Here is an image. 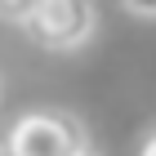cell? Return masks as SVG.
Masks as SVG:
<instances>
[{"instance_id": "obj_1", "label": "cell", "mask_w": 156, "mask_h": 156, "mask_svg": "<svg viewBox=\"0 0 156 156\" xmlns=\"http://www.w3.org/2000/svg\"><path fill=\"white\" fill-rule=\"evenodd\" d=\"M5 152L9 156H85V125L76 112H58V107L23 112L5 138Z\"/></svg>"}, {"instance_id": "obj_2", "label": "cell", "mask_w": 156, "mask_h": 156, "mask_svg": "<svg viewBox=\"0 0 156 156\" xmlns=\"http://www.w3.org/2000/svg\"><path fill=\"white\" fill-rule=\"evenodd\" d=\"M94 23H98V9L85 0H40V5H31L23 31L31 45L49 49V54H67L94 36Z\"/></svg>"}, {"instance_id": "obj_3", "label": "cell", "mask_w": 156, "mask_h": 156, "mask_svg": "<svg viewBox=\"0 0 156 156\" xmlns=\"http://www.w3.org/2000/svg\"><path fill=\"white\" fill-rule=\"evenodd\" d=\"M0 13H5L9 23H27V13H31V5H9V0H0Z\"/></svg>"}, {"instance_id": "obj_4", "label": "cell", "mask_w": 156, "mask_h": 156, "mask_svg": "<svg viewBox=\"0 0 156 156\" xmlns=\"http://www.w3.org/2000/svg\"><path fill=\"white\" fill-rule=\"evenodd\" d=\"M125 13H138V18H156V0H125Z\"/></svg>"}, {"instance_id": "obj_5", "label": "cell", "mask_w": 156, "mask_h": 156, "mask_svg": "<svg viewBox=\"0 0 156 156\" xmlns=\"http://www.w3.org/2000/svg\"><path fill=\"white\" fill-rule=\"evenodd\" d=\"M138 156H156V129L143 138V147H138Z\"/></svg>"}, {"instance_id": "obj_6", "label": "cell", "mask_w": 156, "mask_h": 156, "mask_svg": "<svg viewBox=\"0 0 156 156\" xmlns=\"http://www.w3.org/2000/svg\"><path fill=\"white\" fill-rule=\"evenodd\" d=\"M0 156H9V152H5V143H0Z\"/></svg>"}, {"instance_id": "obj_7", "label": "cell", "mask_w": 156, "mask_h": 156, "mask_svg": "<svg viewBox=\"0 0 156 156\" xmlns=\"http://www.w3.org/2000/svg\"><path fill=\"white\" fill-rule=\"evenodd\" d=\"M0 89H5V80H0Z\"/></svg>"}, {"instance_id": "obj_8", "label": "cell", "mask_w": 156, "mask_h": 156, "mask_svg": "<svg viewBox=\"0 0 156 156\" xmlns=\"http://www.w3.org/2000/svg\"><path fill=\"white\" fill-rule=\"evenodd\" d=\"M85 156H94V152H85Z\"/></svg>"}]
</instances>
